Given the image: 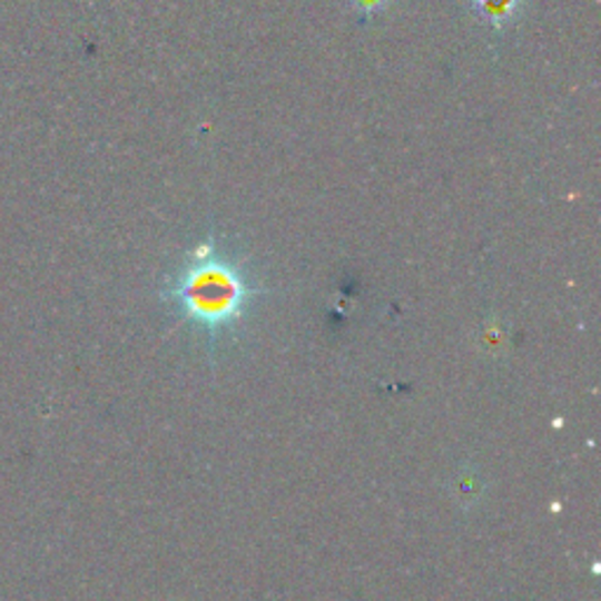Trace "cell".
Listing matches in <instances>:
<instances>
[{"mask_svg": "<svg viewBox=\"0 0 601 601\" xmlns=\"http://www.w3.org/2000/svg\"><path fill=\"white\" fill-rule=\"evenodd\" d=\"M259 294L262 287L249 280L243 266L224 256L211 240L193 249L162 289L167 304L193 327L207 332L211 341L238 327Z\"/></svg>", "mask_w": 601, "mask_h": 601, "instance_id": "obj_1", "label": "cell"}, {"mask_svg": "<svg viewBox=\"0 0 601 601\" xmlns=\"http://www.w3.org/2000/svg\"><path fill=\"white\" fill-rule=\"evenodd\" d=\"M475 12L491 27H505L520 8V0H472Z\"/></svg>", "mask_w": 601, "mask_h": 601, "instance_id": "obj_2", "label": "cell"}, {"mask_svg": "<svg viewBox=\"0 0 601 601\" xmlns=\"http://www.w3.org/2000/svg\"><path fill=\"white\" fill-rule=\"evenodd\" d=\"M353 3L364 14H372V12H378L385 6V0H353Z\"/></svg>", "mask_w": 601, "mask_h": 601, "instance_id": "obj_3", "label": "cell"}]
</instances>
